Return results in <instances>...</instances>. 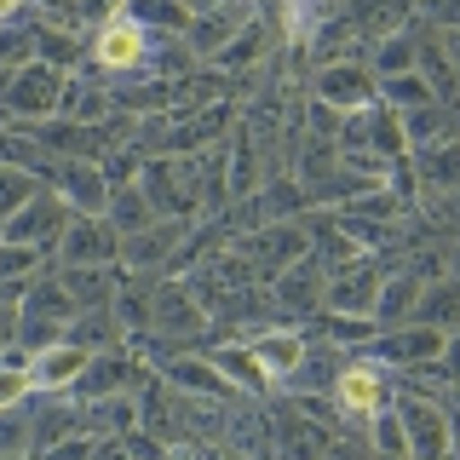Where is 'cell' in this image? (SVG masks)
Returning <instances> with one entry per match:
<instances>
[{"label":"cell","mask_w":460,"mask_h":460,"mask_svg":"<svg viewBox=\"0 0 460 460\" xmlns=\"http://www.w3.org/2000/svg\"><path fill=\"white\" fill-rule=\"evenodd\" d=\"M138 190L155 208V219H201V190H196V155H150L138 162Z\"/></svg>","instance_id":"6da1fadb"},{"label":"cell","mask_w":460,"mask_h":460,"mask_svg":"<svg viewBox=\"0 0 460 460\" xmlns=\"http://www.w3.org/2000/svg\"><path fill=\"white\" fill-rule=\"evenodd\" d=\"M64 69L40 64V58H29L18 75L6 81V93H0V127H35V121H52L58 110H64Z\"/></svg>","instance_id":"7a4b0ae2"},{"label":"cell","mask_w":460,"mask_h":460,"mask_svg":"<svg viewBox=\"0 0 460 460\" xmlns=\"http://www.w3.org/2000/svg\"><path fill=\"white\" fill-rule=\"evenodd\" d=\"M334 409L345 414V431H363L380 409H392V368H380L374 357H345V368L334 374Z\"/></svg>","instance_id":"3957f363"},{"label":"cell","mask_w":460,"mask_h":460,"mask_svg":"<svg viewBox=\"0 0 460 460\" xmlns=\"http://www.w3.org/2000/svg\"><path fill=\"white\" fill-rule=\"evenodd\" d=\"M144 58H150V29H138L127 12H115L110 23H98L86 35V64L98 81H127L144 75Z\"/></svg>","instance_id":"277c9868"},{"label":"cell","mask_w":460,"mask_h":460,"mask_svg":"<svg viewBox=\"0 0 460 460\" xmlns=\"http://www.w3.org/2000/svg\"><path fill=\"white\" fill-rule=\"evenodd\" d=\"M230 253L248 259V265L259 270V282H277L288 265H299V259L311 253V230L299 225V219H288V225H259V230L230 236Z\"/></svg>","instance_id":"5b68a950"},{"label":"cell","mask_w":460,"mask_h":460,"mask_svg":"<svg viewBox=\"0 0 460 460\" xmlns=\"http://www.w3.org/2000/svg\"><path fill=\"white\" fill-rule=\"evenodd\" d=\"M397 420H402V443L409 460H449V402L426 397V392H402L397 385Z\"/></svg>","instance_id":"8992f818"},{"label":"cell","mask_w":460,"mask_h":460,"mask_svg":"<svg viewBox=\"0 0 460 460\" xmlns=\"http://www.w3.org/2000/svg\"><path fill=\"white\" fill-rule=\"evenodd\" d=\"M385 259L380 253H357L345 265L328 270L323 282V311H340V316H374V299H380V282H385Z\"/></svg>","instance_id":"52a82bcc"},{"label":"cell","mask_w":460,"mask_h":460,"mask_svg":"<svg viewBox=\"0 0 460 460\" xmlns=\"http://www.w3.org/2000/svg\"><path fill=\"white\" fill-rule=\"evenodd\" d=\"M75 219V213L58 201V190H35L23 201L12 219H0V242H18V248H40L52 259V248H58V236H64V225Z\"/></svg>","instance_id":"ba28073f"},{"label":"cell","mask_w":460,"mask_h":460,"mask_svg":"<svg viewBox=\"0 0 460 460\" xmlns=\"http://www.w3.org/2000/svg\"><path fill=\"white\" fill-rule=\"evenodd\" d=\"M58 265H121V230L104 213H75L52 248Z\"/></svg>","instance_id":"9c48e42d"},{"label":"cell","mask_w":460,"mask_h":460,"mask_svg":"<svg viewBox=\"0 0 460 460\" xmlns=\"http://www.w3.org/2000/svg\"><path fill=\"white\" fill-rule=\"evenodd\" d=\"M340 150H374V155H385V162H402V155H409V144H402V115L385 110L380 98L363 104V110H351L345 127H340Z\"/></svg>","instance_id":"30bf717a"},{"label":"cell","mask_w":460,"mask_h":460,"mask_svg":"<svg viewBox=\"0 0 460 460\" xmlns=\"http://www.w3.org/2000/svg\"><path fill=\"white\" fill-rule=\"evenodd\" d=\"M270 414V460H323L328 443H334V431L316 426L311 414H299V402H277Z\"/></svg>","instance_id":"8fae6325"},{"label":"cell","mask_w":460,"mask_h":460,"mask_svg":"<svg viewBox=\"0 0 460 460\" xmlns=\"http://www.w3.org/2000/svg\"><path fill=\"white\" fill-rule=\"evenodd\" d=\"M184 236H190L184 219H155V225L133 230V236H121V265L133 270V277H162L172 265V253L184 248Z\"/></svg>","instance_id":"7c38bea8"},{"label":"cell","mask_w":460,"mask_h":460,"mask_svg":"<svg viewBox=\"0 0 460 460\" xmlns=\"http://www.w3.org/2000/svg\"><path fill=\"white\" fill-rule=\"evenodd\" d=\"M323 282H328V265L316 253H305L299 265H288L277 282H270V294H277V311H282V323H311L316 311H323Z\"/></svg>","instance_id":"4fadbf2b"},{"label":"cell","mask_w":460,"mask_h":460,"mask_svg":"<svg viewBox=\"0 0 460 460\" xmlns=\"http://www.w3.org/2000/svg\"><path fill=\"white\" fill-rule=\"evenodd\" d=\"M47 190H58L69 213H110V172L104 162H52V179Z\"/></svg>","instance_id":"5bb4252c"},{"label":"cell","mask_w":460,"mask_h":460,"mask_svg":"<svg viewBox=\"0 0 460 460\" xmlns=\"http://www.w3.org/2000/svg\"><path fill=\"white\" fill-rule=\"evenodd\" d=\"M311 98H323V104H328V110H340V115H351V110L374 104V75H368V64H363V58L323 64V69L311 75Z\"/></svg>","instance_id":"9a60e30c"},{"label":"cell","mask_w":460,"mask_h":460,"mask_svg":"<svg viewBox=\"0 0 460 460\" xmlns=\"http://www.w3.org/2000/svg\"><path fill=\"white\" fill-rule=\"evenodd\" d=\"M201 357H208V363L219 368V374H225L230 385H236L242 397L265 402L270 392H277V385H270V374L259 368V357H253V351H248V345H242V340H219V345H208V351H201Z\"/></svg>","instance_id":"2e32d148"},{"label":"cell","mask_w":460,"mask_h":460,"mask_svg":"<svg viewBox=\"0 0 460 460\" xmlns=\"http://www.w3.org/2000/svg\"><path fill=\"white\" fill-rule=\"evenodd\" d=\"M409 23H414V0H345V29L357 40H368V47Z\"/></svg>","instance_id":"e0dca14e"},{"label":"cell","mask_w":460,"mask_h":460,"mask_svg":"<svg viewBox=\"0 0 460 460\" xmlns=\"http://www.w3.org/2000/svg\"><path fill=\"white\" fill-rule=\"evenodd\" d=\"M35 58L64 75H81L86 69V35L64 18H35Z\"/></svg>","instance_id":"ac0fdd59"},{"label":"cell","mask_w":460,"mask_h":460,"mask_svg":"<svg viewBox=\"0 0 460 460\" xmlns=\"http://www.w3.org/2000/svg\"><path fill=\"white\" fill-rule=\"evenodd\" d=\"M242 345L259 357V368L270 374V385H282L288 374L299 368V357H305V328L277 323V328H265V334H253V340H242Z\"/></svg>","instance_id":"d6986e66"},{"label":"cell","mask_w":460,"mask_h":460,"mask_svg":"<svg viewBox=\"0 0 460 460\" xmlns=\"http://www.w3.org/2000/svg\"><path fill=\"white\" fill-rule=\"evenodd\" d=\"M86 357H93V351H81V345L58 340V345H47V351L29 357V385H35V392H69V385L81 380Z\"/></svg>","instance_id":"ffe728a7"},{"label":"cell","mask_w":460,"mask_h":460,"mask_svg":"<svg viewBox=\"0 0 460 460\" xmlns=\"http://www.w3.org/2000/svg\"><path fill=\"white\" fill-rule=\"evenodd\" d=\"M420 294H426V282L414 277L409 265H392V270H385V282H380V299H374V323H380V328L414 323V305H420Z\"/></svg>","instance_id":"44dd1931"},{"label":"cell","mask_w":460,"mask_h":460,"mask_svg":"<svg viewBox=\"0 0 460 460\" xmlns=\"http://www.w3.org/2000/svg\"><path fill=\"white\" fill-rule=\"evenodd\" d=\"M58 277H64L69 299H75L81 311H98L115 299V288L127 282V265H58Z\"/></svg>","instance_id":"7402d4cb"},{"label":"cell","mask_w":460,"mask_h":460,"mask_svg":"<svg viewBox=\"0 0 460 460\" xmlns=\"http://www.w3.org/2000/svg\"><path fill=\"white\" fill-rule=\"evenodd\" d=\"M133 426H138V397L133 392L81 402V431H86V438H127Z\"/></svg>","instance_id":"603a6c76"},{"label":"cell","mask_w":460,"mask_h":460,"mask_svg":"<svg viewBox=\"0 0 460 460\" xmlns=\"http://www.w3.org/2000/svg\"><path fill=\"white\" fill-rule=\"evenodd\" d=\"M311 334L305 340H323V345H334V351H368L374 345V334H380V323H374V316H340V311H316L311 316Z\"/></svg>","instance_id":"cb8c5ba5"},{"label":"cell","mask_w":460,"mask_h":460,"mask_svg":"<svg viewBox=\"0 0 460 460\" xmlns=\"http://www.w3.org/2000/svg\"><path fill=\"white\" fill-rule=\"evenodd\" d=\"M443 138H455V104H420V110H402V144H409V155L414 150H431V144H443Z\"/></svg>","instance_id":"d4e9b609"},{"label":"cell","mask_w":460,"mask_h":460,"mask_svg":"<svg viewBox=\"0 0 460 460\" xmlns=\"http://www.w3.org/2000/svg\"><path fill=\"white\" fill-rule=\"evenodd\" d=\"M58 115H69V121H93V127L115 121L110 86H104V81H86V75H69V81H64V110H58Z\"/></svg>","instance_id":"484cf974"},{"label":"cell","mask_w":460,"mask_h":460,"mask_svg":"<svg viewBox=\"0 0 460 460\" xmlns=\"http://www.w3.org/2000/svg\"><path fill=\"white\" fill-rule=\"evenodd\" d=\"M414 323L438 328V334H460V282H455V277L426 282L420 305H414Z\"/></svg>","instance_id":"4316f807"},{"label":"cell","mask_w":460,"mask_h":460,"mask_svg":"<svg viewBox=\"0 0 460 460\" xmlns=\"http://www.w3.org/2000/svg\"><path fill=\"white\" fill-rule=\"evenodd\" d=\"M64 340L69 345H81V351H121V328H115V316H110V305H98V311H75L64 323Z\"/></svg>","instance_id":"83f0119b"},{"label":"cell","mask_w":460,"mask_h":460,"mask_svg":"<svg viewBox=\"0 0 460 460\" xmlns=\"http://www.w3.org/2000/svg\"><path fill=\"white\" fill-rule=\"evenodd\" d=\"M363 64H368V75H374V81H392V75H409V69H414V35H409V29H397V35L374 40Z\"/></svg>","instance_id":"f1b7e54d"},{"label":"cell","mask_w":460,"mask_h":460,"mask_svg":"<svg viewBox=\"0 0 460 460\" xmlns=\"http://www.w3.org/2000/svg\"><path fill=\"white\" fill-rule=\"evenodd\" d=\"M127 18L138 29H150V35H184L190 6H184V0H127Z\"/></svg>","instance_id":"f546056e"},{"label":"cell","mask_w":460,"mask_h":460,"mask_svg":"<svg viewBox=\"0 0 460 460\" xmlns=\"http://www.w3.org/2000/svg\"><path fill=\"white\" fill-rule=\"evenodd\" d=\"M374 98H380L385 110H420V104H438V93L426 86L420 69H409V75H392V81H374Z\"/></svg>","instance_id":"4dcf8cb0"},{"label":"cell","mask_w":460,"mask_h":460,"mask_svg":"<svg viewBox=\"0 0 460 460\" xmlns=\"http://www.w3.org/2000/svg\"><path fill=\"white\" fill-rule=\"evenodd\" d=\"M104 219H110L115 230H121V236H133V230L155 225V208L144 201L138 184H115V190H110V213H104Z\"/></svg>","instance_id":"1f68e13d"},{"label":"cell","mask_w":460,"mask_h":460,"mask_svg":"<svg viewBox=\"0 0 460 460\" xmlns=\"http://www.w3.org/2000/svg\"><path fill=\"white\" fill-rule=\"evenodd\" d=\"M29 443H35L29 402H18V409H0V455H6V460H29Z\"/></svg>","instance_id":"d6a6232c"},{"label":"cell","mask_w":460,"mask_h":460,"mask_svg":"<svg viewBox=\"0 0 460 460\" xmlns=\"http://www.w3.org/2000/svg\"><path fill=\"white\" fill-rule=\"evenodd\" d=\"M35 190H47V184H40L29 167H6V162H0V219H12Z\"/></svg>","instance_id":"836d02e7"},{"label":"cell","mask_w":460,"mask_h":460,"mask_svg":"<svg viewBox=\"0 0 460 460\" xmlns=\"http://www.w3.org/2000/svg\"><path fill=\"white\" fill-rule=\"evenodd\" d=\"M368 449H374V455H402V460H409V443H402L397 409H380V414L368 420Z\"/></svg>","instance_id":"e575fe53"},{"label":"cell","mask_w":460,"mask_h":460,"mask_svg":"<svg viewBox=\"0 0 460 460\" xmlns=\"http://www.w3.org/2000/svg\"><path fill=\"white\" fill-rule=\"evenodd\" d=\"M35 397V385H29V368H6L0 363V409H18V402Z\"/></svg>","instance_id":"d590c367"},{"label":"cell","mask_w":460,"mask_h":460,"mask_svg":"<svg viewBox=\"0 0 460 460\" xmlns=\"http://www.w3.org/2000/svg\"><path fill=\"white\" fill-rule=\"evenodd\" d=\"M323 460H374V449H368L363 431H334V443H328Z\"/></svg>","instance_id":"8d00e7d4"},{"label":"cell","mask_w":460,"mask_h":460,"mask_svg":"<svg viewBox=\"0 0 460 460\" xmlns=\"http://www.w3.org/2000/svg\"><path fill=\"white\" fill-rule=\"evenodd\" d=\"M93 443H98V438H86V431H75V438L52 443V449H47V455H35V460H93Z\"/></svg>","instance_id":"74e56055"},{"label":"cell","mask_w":460,"mask_h":460,"mask_svg":"<svg viewBox=\"0 0 460 460\" xmlns=\"http://www.w3.org/2000/svg\"><path fill=\"white\" fill-rule=\"evenodd\" d=\"M420 18L431 29H460V0H420Z\"/></svg>","instance_id":"f35d334b"},{"label":"cell","mask_w":460,"mask_h":460,"mask_svg":"<svg viewBox=\"0 0 460 460\" xmlns=\"http://www.w3.org/2000/svg\"><path fill=\"white\" fill-rule=\"evenodd\" d=\"M438 368H443V380H449V385H460V334H449V340H443V357H438Z\"/></svg>","instance_id":"ab89813d"},{"label":"cell","mask_w":460,"mask_h":460,"mask_svg":"<svg viewBox=\"0 0 460 460\" xmlns=\"http://www.w3.org/2000/svg\"><path fill=\"white\" fill-rule=\"evenodd\" d=\"M443 277H455V282H460V236H455V242H443Z\"/></svg>","instance_id":"60d3db41"},{"label":"cell","mask_w":460,"mask_h":460,"mask_svg":"<svg viewBox=\"0 0 460 460\" xmlns=\"http://www.w3.org/2000/svg\"><path fill=\"white\" fill-rule=\"evenodd\" d=\"M29 6H35V0H0V23H18Z\"/></svg>","instance_id":"b9f144b4"},{"label":"cell","mask_w":460,"mask_h":460,"mask_svg":"<svg viewBox=\"0 0 460 460\" xmlns=\"http://www.w3.org/2000/svg\"><path fill=\"white\" fill-rule=\"evenodd\" d=\"M443 52H449V64H455V75H460V29H443Z\"/></svg>","instance_id":"7bdbcfd3"},{"label":"cell","mask_w":460,"mask_h":460,"mask_svg":"<svg viewBox=\"0 0 460 460\" xmlns=\"http://www.w3.org/2000/svg\"><path fill=\"white\" fill-rule=\"evenodd\" d=\"M449 460H460V414H449Z\"/></svg>","instance_id":"ee69618b"},{"label":"cell","mask_w":460,"mask_h":460,"mask_svg":"<svg viewBox=\"0 0 460 460\" xmlns=\"http://www.w3.org/2000/svg\"><path fill=\"white\" fill-rule=\"evenodd\" d=\"M0 460H6V455H0Z\"/></svg>","instance_id":"f6af8a7d"}]
</instances>
